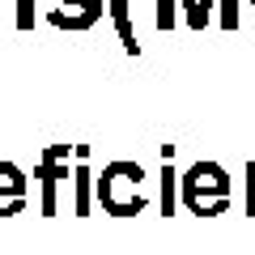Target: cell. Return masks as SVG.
I'll list each match as a JSON object with an SVG mask.
<instances>
[{
  "label": "cell",
  "instance_id": "cell-1",
  "mask_svg": "<svg viewBox=\"0 0 255 255\" xmlns=\"http://www.w3.org/2000/svg\"><path fill=\"white\" fill-rule=\"evenodd\" d=\"M230 200H234V179L213 157H200L179 174V204L196 217H221L230 213Z\"/></svg>",
  "mask_w": 255,
  "mask_h": 255
},
{
  "label": "cell",
  "instance_id": "cell-2",
  "mask_svg": "<svg viewBox=\"0 0 255 255\" xmlns=\"http://www.w3.org/2000/svg\"><path fill=\"white\" fill-rule=\"evenodd\" d=\"M94 200L102 204L107 217H136L145 213V166L136 157H115L102 166V174L94 179Z\"/></svg>",
  "mask_w": 255,
  "mask_h": 255
},
{
  "label": "cell",
  "instance_id": "cell-3",
  "mask_svg": "<svg viewBox=\"0 0 255 255\" xmlns=\"http://www.w3.org/2000/svg\"><path fill=\"white\" fill-rule=\"evenodd\" d=\"M68 157H73V145H43V153H38V162H34L38 213H43V217H55V213H60V191L73 187Z\"/></svg>",
  "mask_w": 255,
  "mask_h": 255
},
{
  "label": "cell",
  "instance_id": "cell-4",
  "mask_svg": "<svg viewBox=\"0 0 255 255\" xmlns=\"http://www.w3.org/2000/svg\"><path fill=\"white\" fill-rule=\"evenodd\" d=\"M60 9H47V21L55 30H68V34H81V30H94L107 13V0H55Z\"/></svg>",
  "mask_w": 255,
  "mask_h": 255
},
{
  "label": "cell",
  "instance_id": "cell-5",
  "mask_svg": "<svg viewBox=\"0 0 255 255\" xmlns=\"http://www.w3.org/2000/svg\"><path fill=\"white\" fill-rule=\"evenodd\" d=\"M30 204V179L17 162L0 157V217H17Z\"/></svg>",
  "mask_w": 255,
  "mask_h": 255
},
{
  "label": "cell",
  "instance_id": "cell-6",
  "mask_svg": "<svg viewBox=\"0 0 255 255\" xmlns=\"http://www.w3.org/2000/svg\"><path fill=\"white\" fill-rule=\"evenodd\" d=\"M73 213L77 217H90L94 209V170H90V145H73Z\"/></svg>",
  "mask_w": 255,
  "mask_h": 255
},
{
  "label": "cell",
  "instance_id": "cell-7",
  "mask_svg": "<svg viewBox=\"0 0 255 255\" xmlns=\"http://www.w3.org/2000/svg\"><path fill=\"white\" fill-rule=\"evenodd\" d=\"M157 209L162 217L179 213V170H174V145H162V170H157Z\"/></svg>",
  "mask_w": 255,
  "mask_h": 255
},
{
  "label": "cell",
  "instance_id": "cell-8",
  "mask_svg": "<svg viewBox=\"0 0 255 255\" xmlns=\"http://www.w3.org/2000/svg\"><path fill=\"white\" fill-rule=\"evenodd\" d=\"M107 17H111V26H115V34H119V47H124V55H132V60H136V55H140V38H136L132 0H107Z\"/></svg>",
  "mask_w": 255,
  "mask_h": 255
},
{
  "label": "cell",
  "instance_id": "cell-9",
  "mask_svg": "<svg viewBox=\"0 0 255 255\" xmlns=\"http://www.w3.org/2000/svg\"><path fill=\"white\" fill-rule=\"evenodd\" d=\"M153 26L162 30V34H170V30L179 26V0H157V13H153Z\"/></svg>",
  "mask_w": 255,
  "mask_h": 255
},
{
  "label": "cell",
  "instance_id": "cell-10",
  "mask_svg": "<svg viewBox=\"0 0 255 255\" xmlns=\"http://www.w3.org/2000/svg\"><path fill=\"white\" fill-rule=\"evenodd\" d=\"M243 217H255V162L243 166Z\"/></svg>",
  "mask_w": 255,
  "mask_h": 255
},
{
  "label": "cell",
  "instance_id": "cell-11",
  "mask_svg": "<svg viewBox=\"0 0 255 255\" xmlns=\"http://www.w3.org/2000/svg\"><path fill=\"white\" fill-rule=\"evenodd\" d=\"M217 26L226 30V34L238 30V0H217Z\"/></svg>",
  "mask_w": 255,
  "mask_h": 255
},
{
  "label": "cell",
  "instance_id": "cell-12",
  "mask_svg": "<svg viewBox=\"0 0 255 255\" xmlns=\"http://www.w3.org/2000/svg\"><path fill=\"white\" fill-rule=\"evenodd\" d=\"M13 26H17L21 34L34 30V0H17V9H13Z\"/></svg>",
  "mask_w": 255,
  "mask_h": 255
}]
</instances>
